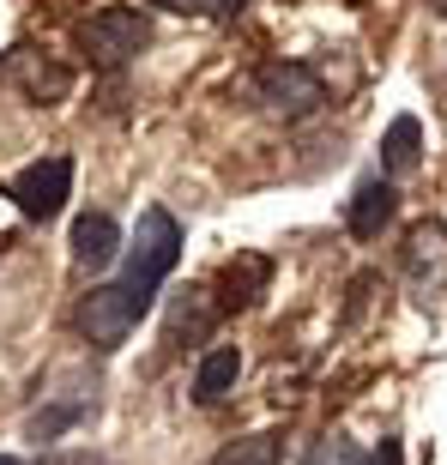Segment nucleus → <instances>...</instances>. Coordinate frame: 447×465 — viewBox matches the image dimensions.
<instances>
[{"mask_svg":"<svg viewBox=\"0 0 447 465\" xmlns=\"http://www.w3.org/2000/svg\"><path fill=\"white\" fill-rule=\"evenodd\" d=\"M175 260H182V230H175V218L164 206H145L139 224H134V242H127V272L115 278L121 296L145 314L152 296H157V284L175 272Z\"/></svg>","mask_w":447,"mask_h":465,"instance_id":"obj_1","label":"nucleus"},{"mask_svg":"<svg viewBox=\"0 0 447 465\" xmlns=\"http://www.w3.org/2000/svg\"><path fill=\"white\" fill-rule=\"evenodd\" d=\"M254 97H260L266 115L303 121V115H314V109L327 104V85H321V73L303 67V61H266V67L254 73Z\"/></svg>","mask_w":447,"mask_h":465,"instance_id":"obj_2","label":"nucleus"},{"mask_svg":"<svg viewBox=\"0 0 447 465\" xmlns=\"http://www.w3.org/2000/svg\"><path fill=\"white\" fill-rule=\"evenodd\" d=\"M85 61L91 67H104V73H115V67H127L145 43H152V25H145V13H134V6H104V13L85 25Z\"/></svg>","mask_w":447,"mask_h":465,"instance_id":"obj_3","label":"nucleus"},{"mask_svg":"<svg viewBox=\"0 0 447 465\" xmlns=\"http://www.w3.org/2000/svg\"><path fill=\"white\" fill-rule=\"evenodd\" d=\"M73 193V157H36L31 170L13 175V200L25 218H55Z\"/></svg>","mask_w":447,"mask_h":465,"instance_id":"obj_4","label":"nucleus"},{"mask_svg":"<svg viewBox=\"0 0 447 465\" xmlns=\"http://www.w3.org/2000/svg\"><path fill=\"white\" fill-rule=\"evenodd\" d=\"M134 327H139V309L121 296V284H104V291H91L85 302H79V332H85L97 351H115Z\"/></svg>","mask_w":447,"mask_h":465,"instance_id":"obj_5","label":"nucleus"},{"mask_svg":"<svg viewBox=\"0 0 447 465\" xmlns=\"http://www.w3.org/2000/svg\"><path fill=\"white\" fill-rule=\"evenodd\" d=\"M266 284H273V260L266 254H236L230 266H224V278H218V314L254 309L260 296H266Z\"/></svg>","mask_w":447,"mask_h":465,"instance_id":"obj_6","label":"nucleus"},{"mask_svg":"<svg viewBox=\"0 0 447 465\" xmlns=\"http://www.w3.org/2000/svg\"><path fill=\"white\" fill-rule=\"evenodd\" d=\"M218 327V296L212 291H175V302H170V321H164V339L170 345H182V339H206V332Z\"/></svg>","mask_w":447,"mask_h":465,"instance_id":"obj_7","label":"nucleus"},{"mask_svg":"<svg viewBox=\"0 0 447 465\" xmlns=\"http://www.w3.org/2000/svg\"><path fill=\"white\" fill-rule=\"evenodd\" d=\"M393 212H399V188H393V182H381V175H375V182H363L357 200H351V236L375 242L381 230L393 224Z\"/></svg>","mask_w":447,"mask_h":465,"instance_id":"obj_8","label":"nucleus"},{"mask_svg":"<svg viewBox=\"0 0 447 465\" xmlns=\"http://www.w3.org/2000/svg\"><path fill=\"white\" fill-rule=\"evenodd\" d=\"M121 254V224L104 218V212H85L79 224H73V260L79 266H109Z\"/></svg>","mask_w":447,"mask_h":465,"instance_id":"obj_9","label":"nucleus"},{"mask_svg":"<svg viewBox=\"0 0 447 465\" xmlns=\"http://www.w3.org/2000/svg\"><path fill=\"white\" fill-rule=\"evenodd\" d=\"M417 163H423V127H417V115H393V127L381 139V170L412 175Z\"/></svg>","mask_w":447,"mask_h":465,"instance_id":"obj_10","label":"nucleus"},{"mask_svg":"<svg viewBox=\"0 0 447 465\" xmlns=\"http://www.w3.org/2000/svg\"><path fill=\"white\" fill-rule=\"evenodd\" d=\"M236 375H242V357H236V345H218V351H206V362H200V375H194V399L200 405H218L230 387H236Z\"/></svg>","mask_w":447,"mask_h":465,"instance_id":"obj_11","label":"nucleus"},{"mask_svg":"<svg viewBox=\"0 0 447 465\" xmlns=\"http://www.w3.org/2000/svg\"><path fill=\"white\" fill-rule=\"evenodd\" d=\"M212 465H278V435L273 430L242 435V441H230V448H224Z\"/></svg>","mask_w":447,"mask_h":465,"instance_id":"obj_12","label":"nucleus"},{"mask_svg":"<svg viewBox=\"0 0 447 465\" xmlns=\"http://www.w3.org/2000/svg\"><path fill=\"white\" fill-rule=\"evenodd\" d=\"M303 465H363V453L351 435H321V441H309Z\"/></svg>","mask_w":447,"mask_h":465,"instance_id":"obj_13","label":"nucleus"},{"mask_svg":"<svg viewBox=\"0 0 447 465\" xmlns=\"http://www.w3.org/2000/svg\"><path fill=\"white\" fill-rule=\"evenodd\" d=\"M25 91H31L36 104H61L73 91V73H61V67H25Z\"/></svg>","mask_w":447,"mask_h":465,"instance_id":"obj_14","label":"nucleus"},{"mask_svg":"<svg viewBox=\"0 0 447 465\" xmlns=\"http://www.w3.org/2000/svg\"><path fill=\"white\" fill-rule=\"evenodd\" d=\"M363 465H405V448H399V441H381V448L369 453Z\"/></svg>","mask_w":447,"mask_h":465,"instance_id":"obj_15","label":"nucleus"},{"mask_svg":"<svg viewBox=\"0 0 447 465\" xmlns=\"http://www.w3.org/2000/svg\"><path fill=\"white\" fill-rule=\"evenodd\" d=\"M152 6H164V13H206L212 0H152Z\"/></svg>","mask_w":447,"mask_h":465,"instance_id":"obj_16","label":"nucleus"},{"mask_svg":"<svg viewBox=\"0 0 447 465\" xmlns=\"http://www.w3.org/2000/svg\"><path fill=\"white\" fill-rule=\"evenodd\" d=\"M212 6H218V13H224V18H236V13H242V6H248V0H212Z\"/></svg>","mask_w":447,"mask_h":465,"instance_id":"obj_17","label":"nucleus"},{"mask_svg":"<svg viewBox=\"0 0 447 465\" xmlns=\"http://www.w3.org/2000/svg\"><path fill=\"white\" fill-rule=\"evenodd\" d=\"M430 6H435V13H442V18H447V0H430Z\"/></svg>","mask_w":447,"mask_h":465,"instance_id":"obj_18","label":"nucleus"},{"mask_svg":"<svg viewBox=\"0 0 447 465\" xmlns=\"http://www.w3.org/2000/svg\"><path fill=\"white\" fill-rule=\"evenodd\" d=\"M0 465H18V460H0Z\"/></svg>","mask_w":447,"mask_h":465,"instance_id":"obj_19","label":"nucleus"}]
</instances>
